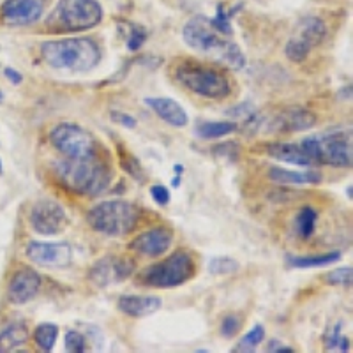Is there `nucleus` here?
<instances>
[{"mask_svg": "<svg viewBox=\"0 0 353 353\" xmlns=\"http://www.w3.org/2000/svg\"><path fill=\"white\" fill-rule=\"evenodd\" d=\"M53 173L57 181L61 182V185H64L69 193L88 198L106 193L113 181L112 168L97 156V152L88 157H80V159L64 157L61 161H55Z\"/></svg>", "mask_w": 353, "mask_h": 353, "instance_id": "obj_1", "label": "nucleus"}, {"mask_svg": "<svg viewBox=\"0 0 353 353\" xmlns=\"http://www.w3.org/2000/svg\"><path fill=\"white\" fill-rule=\"evenodd\" d=\"M41 57L50 68L59 71L88 72L99 64L103 53L92 37H64L44 41Z\"/></svg>", "mask_w": 353, "mask_h": 353, "instance_id": "obj_2", "label": "nucleus"}, {"mask_svg": "<svg viewBox=\"0 0 353 353\" xmlns=\"http://www.w3.org/2000/svg\"><path fill=\"white\" fill-rule=\"evenodd\" d=\"M176 83L185 90L205 97V99H226L232 94V83L228 77L212 65L201 64L196 61H182L173 71Z\"/></svg>", "mask_w": 353, "mask_h": 353, "instance_id": "obj_3", "label": "nucleus"}, {"mask_svg": "<svg viewBox=\"0 0 353 353\" xmlns=\"http://www.w3.org/2000/svg\"><path fill=\"white\" fill-rule=\"evenodd\" d=\"M103 20V8L97 0H59L46 18V28L52 34L85 32Z\"/></svg>", "mask_w": 353, "mask_h": 353, "instance_id": "obj_4", "label": "nucleus"}, {"mask_svg": "<svg viewBox=\"0 0 353 353\" xmlns=\"http://www.w3.org/2000/svg\"><path fill=\"white\" fill-rule=\"evenodd\" d=\"M140 221L137 205L122 200H108L94 205L87 212V223L94 232L106 237H124L134 232Z\"/></svg>", "mask_w": 353, "mask_h": 353, "instance_id": "obj_5", "label": "nucleus"}, {"mask_svg": "<svg viewBox=\"0 0 353 353\" xmlns=\"http://www.w3.org/2000/svg\"><path fill=\"white\" fill-rule=\"evenodd\" d=\"M196 272L193 254L188 251H175L163 261L149 265L138 276V281L150 288H175L189 279H193Z\"/></svg>", "mask_w": 353, "mask_h": 353, "instance_id": "obj_6", "label": "nucleus"}, {"mask_svg": "<svg viewBox=\"0 0 353 353\" xmlns=\"http://www.w3.org/2000/svg\"><path fill=\"white\" fill-rule=\"evenodd\" d=\"M50 141L62 157L80 159L96 154V140L87 129L72 122H62L50 132Z\"/></svg>", "mask_w": 353, "mask_h": 353, "instance_id": "obj_7", "label": "nucleus"}, {"mask_svg": "<svg viewBox=\"0 0 353 353\" xmlns=\"http://www.w3.org/2000/svg\"><path fill=\"white\" fill-rule=\"evenodd\" d=\"M327 37V27L323 20L320 18H304L301 23L297 25L293 36L285 46V53L293 64H302V62L311 55L316 46L323 43Z\"/></svg>", "mask_w": 353, "mask_h": 353, "instance_id": "obj_8", "label": "nucleus"}, {"mask_svg": "<svg viewBox=\"0 0 353 353\" xmlns=\"http://www.w3.org/2000/svg\"><path fill=\"white\" fill-rule=\"evenodd\" d=\"M30 228L43 237H55L65 232L69 225L68 212L59 201L39 200L32 205L28 212Z\"/></svg>", "mask_w": 353, "mask_h": 353, "instance_id": "obj_9", "label": "nucleus"}, {"mask_svg": "<svg viewBox=\"0 0 353 353\" xmlns=\"http://www.w3.org/2000/svg\"><path fill=\"white\" fill-rule=\"evenodd\" d=\"M182 39H184V43L188 44L189 48L196 50V52H217L219 55L226 48V44L230 43V41L225 39V36H221L219 32L214 30L210 20L203 17V14L193 17L184 25V28H182Z\"/></svg>", "mask_w": 353, "mask_h": 353, "instance_id": "obj_10", "label": "nucleus"}, {"mask_svg": "<svg viewBox=\"0 0 353 353\" xmlns=\"http://www.w3.org/2000/svg\"><path fill=\"white\" fill-rule=\"evenodd\" d=\"M25 254L37 267L46 269H64L72 261V249L64 242L30 241L25 248Z\"/></svg>", "mask_w": 353, "mask_h": 353, "instance_id": "obj_11", "label": "nucleus"}, {"mask_svg": "<svg viewBox=\"0 0 353 353\" xmlns=\"http://www.w3.org/2000/svg\"><path fill=\"white\" fill-rule=\"evenodd\" d=\"M320 138L321 165H330L336 168H350L353 161L352 137L350 132H330Z\"/></svg>", "mask_w": 353, "mask_h": 353, "instance_id": "obj_12", "label": "nucleus"}, {"mask_svg": "<svg viewBox=\"0 0 353 353\" xmlns=\"http://www.w3.org/2000/svg\"><path fill=\"white\" fill-rule=\"evenodd\" d=\"M316 122V113H313L311 110L304 108V106H288V108L277 112L272 121H269V131L281 132V134L302 132L313 129Z\"/></svg>", "mask_w": 353, "mask_h": 353, "instance_id": "obj_13", "label": "nucleus"}, {"mask_svg": "<svg viewBox=\"0 0 353 353\" xmlns=\"http://www.w3.org/2000/svg\"><path fill=\"white\" fill-rule=\"evenodd\" d=\"M132 272H134V261L132 260L108 256L94 265L90 272H88V279L96 286L103 288V286L113 285V283L124 281V279L132 276Z\"/></svg>", "mask_w": 353, "mask_h": 353, "instance_id": "obj_14", "label": "nucleus"}, {"mask_svg": "<svg viewBox=\"0 0 353 353\" xmlns=\"http://www.w3.org/2000/svg\"><path fill=\"white\" fill-rule=\"evenodd\" d=\"M41 285H43V279H41L39 272H36L30 267H21L12 274L11 281H9V301L14 305L28 304L39 293Z\"/></svg>", "mask_w": 353, "mask_h": 353, "instance_id": "obj_15", "label": "nucleus"}, {"mask_svg": "<svg viewBox=\"0 0 353 353\" xmlns=\"http://www.w3.org/2000/svg\"><path fill=\"white\" fill-rule=\"evenodd\" d=\"M172 244H173L172 230L157 226V228L147 230V232L137 235V237L129 242V249L134 251V253L141 254V256L157 258V256H163V254L172 248Z\"/></svg>", "mask_w": 353, "mask_h": 353, "instance_id": "obj_16", "label": "nucleus"}, {"mask_svg": "<svg viewBox=\"0 0 353 353\" xmlns=\"http://www.w3.org/2000/svg\"><path fill=\"white\" fill-rule=\"evenodd\" d=\"M44 0H4L0 17L8 25H32L41 20Z\"/></svg>", "mask_w": 353, "mask_h": 353, "instance_id": "obj_17", "label": "nucleus"}, {"mask_svg": "<svg viewBox=\"0 0 353 353\" xmlns=\"http://www.w3.org/2000/svg\"><path fill=\"white\" fill-rule=\"evenodd\" d=\"M145 105L149 106L161 121L172 128H185L189 124L188 112L181 103L170 97H145Z\"/></svg>", "mask_w": 353, "mask_h": 353, "instance_id": "obj_18", "label": "nucleus"}, {"mask_svg": "<svg viewBox=\"0 0 353 353\" xmlns=\"http://www.w3.org/2000/svg\"><path fill=\"white\" fill-rule=\"evenodd\" d=\"M163 305L157 295H122L117 301V307L129 318H147L157 313Z\"/></svg>", "mask_w": 353, "mask_h": 353, "instance_id": "obj_19", "label": "nucleus"}, {"mask_svg": "<svg viewBox=\"0 0 353 353\" xmlns=\"http://www.w3.org/2000/svg\"><path fill=\"white\" fill-rule=\"evenodd\" d=\"M263 152L270 156L272 159L283 161L293 166H301V168H311L313 161L305 156L301 145L297 143H285V141H274V143L263 145Z\"/></svg>", "mask_w": 353, "mask_h": 353, "instance_id": "obj_20", "label": "nucleus"}, {"mask_svg": "<svg viewBox=\"0 0 353 353\" xmlns=\"http://www.w3.org/2000/svg\"><path fill=\"white\" fill-rule=\"evenodd\" d=\"M269 179L276 184L285 185H302V184H320V172L305 170V172H295V170H286L281 166H272L269 170Z\"/></svg>", "mask_w": 353, "mask_h": 353, "instance_id": "obj_21", "label": "nucleus"}, {"mask_svg": "<svg viewBox=\"0 0 353 353\" xmlns=\"http://www.w3.org/2000/svg\"><path fill=\"white\" fill-rule=\"evenodd\" d=\"M239 129L233 121H201L194 125V132L203 140H219Z\"/></svg>", "mask_w": 353, "mask_h": 353, "instance_id": "obj_22", "label": "nucleus"}, {"mask_svg": "<svg viewBox=\"0 0 353 353\" xmlns=\"http://www.w3.org/2000/svg\"><path fill=\"white\" fill-rule=\"evenodd\" d=\"M28 339V330L23 323H11L0 332V353L14 352Z\"/></svg>", "mask_w": 353, "mask_h": 353, "instance_id": "obj_23", "label": "nucleus"}, {"mask_svg": "<svg viewBox=\"0 0 353 353\" xmlns=\"http://www.w3.org/2000/svg\"><path fill=\"white\" fill-rule=\"evenodd\" d=\"M343 258L339 251L325 254H313V256H288V265L293 269H320V267H329Z\"/></svg>", "mask_w": 353, "mask_h": 353, "instance_id": "obj_24", "label": "nucleus"}, {"mask_svg": "<svg viewBox=\"0 0 353 353\" xmlns=\"http://www.w3.org/2000/svg\"><path fill=\"white\" fill-rule=\"evenodd\" d=\"M318 223V212L313 207H302L299 210L297 217H295V232H297V237L302 241H307L314 235V230H316Z\"/></svg>", "mask_w": 353, "mask_h": 353, "instance_id": "obj_25", "label": "nucleus"}, {"mask_svg": "<svg viewBox=\"0 0 353 353\" xmlns=\"http://www.w3.org/2000/svg\"><path fill=\"white\" fill-rule=\"evenodd\" d=\"M59 339V325L52 321H43L34 329V343L41 352H52Z\"/></svg>", "mask_w": 353, "mask_h": 353, "instance_id": "obj_26", "label": "nucleus"}, {"mask_svg": "<svg viewBox=\"0 0 353 353\" xmlns=\"http://www.w3.org/2000/svg\"><path fill=\"white\" fill-rule=\"evenodd\" d=\"M241 11V6H237L235 9H226L225 4H219L216 9V14L212 18H209L210 25L214 27L216 32H219L221 36L230 37L233 36V25H232V18L235 17V12Z\"/></svg>", "mask_w": 353, "mask_h": 353, "instance_id": "obj_27", "label": "nucleus"}, {"mask_svg": "<svg viewBox=\"0 0 353 353\" xmlns=\"http://www.w3.org/2000/svg\"><path fill=\"white\" fill-rule=\"evenodd\" d=\"M117 154H119V163H121L122 170H124L128 175H131L134 181L140 182V184H143V182L147 181V172L143 170V166H141L140 161L132 156L131 152H128V150H125L122 145H119V147H117Z\"/></svg>", "mask_w": 353, "mask_h": 353, "instance_id": "obj_28", "label": "nucleus"}, {"mask_svg": "<svg viewBox=\"0 0 353 353\" xmlns=\"http://www.w3.org/2000/svg\"><path fill=\"white\" fill-rule=\"evenodd\" d=\"M263 339H265V329H263V325H260V323H258V325H254L253 329L249 330V332L242 337L241 341L237 343V346H235L232 352H235V353H248L249 352L251 353L256 350L258 345H261V343H263Z\"/></svg>", "mask_w": 353, "mask_h": 353, "instance_id": "obj_29", "label": "nucleus"}, {"mask_svg": "<svg viewBox=\"0 0 353 353\" xmlns=\"http://www.w3.org/2000/svg\"><path fill=\"white\" fill-rule=\"evenodd\" d=\"M343 323H337L330 332L325 334L323 337V345H325L327 352L330 350H339V352H350V339L343 336Z\"/></svg>", "mask_w": 353, "mask_h": 353, "instance_id": "obj_30", "label": "nucleus"}, {"mask_svg": "<svg viewBox=\"0 0 353 353\" xmlns=\"http://www.w3.org/2000/svg\"><path fill=\"white\" fill-rule=\"evenodd\" d=\"M323 281H325L329 286H345V288H350L353 281L352 265H346V267H339V269L330 270L329 274L323 276Z\"/></svg>", "mask_w": 353, "mask_h": 353, "instance_id": "obj_31", "label": "nucleus"}, {"mask_svg": "<svg viewBox=\"0 0 353 353\" xmlns=\"http://www.w3.org/2000/svg\"><path fill=\"white\" fill-rule=\"evenodd\" d=\"M221 61L225 62V64H228L232 69H244L245 65V57L244 53H242V50L239 48V44L232 43L230 41L228 44H226V48L223 50V53H221Z\"/></svg>", "mask_w": 353, "mask_h": 353, "instance_id": "obj_32", "label": "nucleus"}, {"mask_svg": "<svg viewBox=\"0 0 353 353\" xmlns=\"http://www.w3.org/2000/svg\"><path fill=\"white\" fill-rule=\"evenodd\" d=\"M239 269H241L239 261L228 256L214 258L209 263V272L212 274V276H230V274L237 272Z\"/></svg>", "mask_w": 353, "mask_h": 353, "instance_id": "obj_33", "label": "nucleus"}, {"mask_svg": "<svg viewBox=\"0 0 353 353\" xmlns=\"http://www.w3.org/2000/svg\"><path fill=\"white\" fill-rule=\"evenodd\" d=\"M128 28L129 32L128 36H125V46H128L129 52H138V50H141V46L147 43L149 34H147V30H145L143 27H140V25L128 23Z\"/></svg>", "mask_w": 353, "mask_h": 353, "instance_id": "obj_34", "label": "nucleus"}, {"mask_svg": "<svg viewBox=\"0 0 353 353\" xmlns=\"http://www.w3.org/2000/svg\"><path fill=\"white\" fill-rule=\"evenodd\" d=\"M241 330H242V318L239 316V314H226V316L221 320L219 332L221 336L226 337V339L235 337Z\"/></svg>", "mask_w": 353, "mask_h": 353, "instance_id": "obj_35", "label": "nucleus"}, {"mask_svg": "<svg viewBox=\"0 0 353 353\" xmlns=\"http://www.w3.org/2000/svg\"><path fill=\"white\" fill-rule=\"evenodd\" d=\"M64 345L65 350L71 353H85L88 350L87 339L81 332L78 330H68L64 336Z\"/></svg>", "mask_w": 353, "mask_h": 353, "instance_id": "obj_36", "label": "nucleus"}, {"mask_svg": "<svg viewBox=\"0 0 353 353\" xmlns=\"http://www.w3.org/2000/svg\"><path fill=\"white\" fill-rule=\"evenodd\" d=\"M149 191H150V196H152V200L156 201L159 207H166V205L170 203V200H172L170 189L166 188V185H163V184L150 185Z\"/></svg>", "mask_w": 353, "mask_h": 353, "instance_id": "obj_37", "label": "nucleus"}, {"mask_svg": "<svg viewBox=\"0 0 353 353\" xmlns=\"http://www.w3.org/2000/svg\"><path fill=\"white\" fill-rule=\"evenodd\" d=\"M212 152L216 154L217 157H223L225 154H228V159L233 161L237 159V154H239V145L233 143V141H226V143H221L212 147Z\"/></svg>", "mask_w": 353, "mask_h": 353, "instance_id": "obj_38", "label": "nucleus"}, {"mask_svg": "<svg viewBox=\"0 0 353 353\" xmlns=\"http://www.w3.org/2000/svg\"><path fill=\"white\" fill-rule=\"evenodd\" d=\"M110 119H112L115 124H121L128 129H134L138 125V121L134 119V117L129 115V113H124V112H117V110L110 112Z\"/></svg>", "mask_w": 353, "mask_h": 353, "instance_id": "obj_39", "label": "nucleus"}, {"mask_svg": "<svg viewBox=\"0 0 353 353\" xmlns=\"http://www.w3.org/2000/svg\"><path fill=\"white\" fill-rule=\"evenodd\" d=\"M4 74L6 78H8L9 81H11L12 85H20L21 81H23V74H21L20 71H17L14 68H6L4 69Z\"/></svg>", "mask_w": 353, "mask_h": 353, "instance_id": "obj_40", "label": "nucleus"}, {"mask_svg": "<svg viewBox=\"0 0 353 353\" xmlns=\"http://www.w3.org/2000/svg\"><path fill=\"white\" fill-rule=\"evenodd\" d=\"M267 352H277V353H292L293 348H290V346H283L279 345V343H270V346L267 348Z\"/></svg>", "mask_w": 353, "mask_h": 353, "instance_id": "obj_41", "label": "nucleus"}, {"mask_svg": "<svg viewBox=\"0 0 353 353\" xmlns=\"http://www.w3.org/2000/svg\"><path fill=\"white\" fill-rule=\"evenodd\" d=\"M4 101V94H2V90H0V103Z\"/></svg>", "mask_w": 353, "mask_h": 353, "instance_id": "obj_42", "label": "nucleus"}, {"mask_svg": "<svg viewBox=\"0 0 353 353\" xmlns=\"http://www.w3.org/2000/svg\"><path fill=\"white\" fill-rule=\"evenodd\" d=\"M0 173H2V159H0Z\"/></svg>", "mask_w": 353, "mask_h": 353, "instance_id": "obj_43", "label": "nucleus"}]
</instances>
